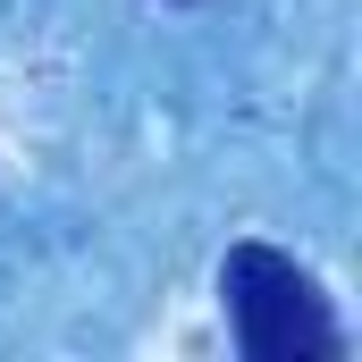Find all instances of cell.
<instances>
[{
  "mask_svg": "<svg viewBox=\"0 0 362 362\" xmlns=\"http://www.w3.org/2000/svg\"><path fill=\"white\" fill-rule=\"evenodd\" d=\"M219 295H228V329L245 362H337L346 329L320 295V278L278 245H236L219 262Z\"/></svg>",
  "mask_w": 362,
  "mask_h": 362,
  "instance_id": "cell-1",
  "label": "cell"
}]
</instances>
